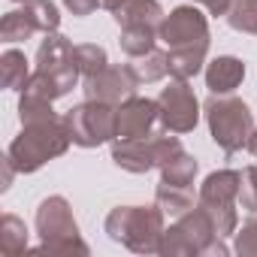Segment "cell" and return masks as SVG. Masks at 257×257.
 <instances>
[{
	"instance_id": "obj_34",
	"label": "cell",
	"mask_w": 257,
	"mask_h": 257,
	"mask_svg": "<svg viewBox=\"0 0 257 257\" xmlns=\"http://www.w3.org/2000/svg\"><path fill=\"white\" fill-rule=\"evenodd\" d=\"M13 4H28V0H13Z\"/></svg>"
},
{
	"instance_id": "obj_8",
	"label": "cell",
	"mask_w": 257,
	"mask_h": 257,
	"mask_svg": "<svg viewBox=\"0 0 257 257\" xmlns=\"http://www.w3.org/2000/svg\"><path fill=\"white\" fill-rule=\"evenodd\" d=\"M115 109L118 106L100 103V100H85V103L73 106L64 115L73 143L82 149H97V146L115 140Z\"/></svg>"
},
{
	"instance_id": "obj_28",
	"label": "cell",
	"mask_w": 257,
	"mask_h": 257,
	"mask_svg": "<svg viewBox=\"0 0 257 257\" xmlns=\"http://www.w3.org/2000/svg\"><path fill=\"white\" fill-rule=\"evenodd\" d=\"M236 203H239L245 212L257 215V167H245V170L239 173V194H236Z\"/></svg>"
},
{
	"instance_id": "obj_18",
	"label": "cell",
	"mask_w": 257,
	"mask_h": 257,
	"mask_svg": "<svg viewBox=\"0 0 257 257\" xmlns=\"http://www.w3.org/2000/svg\"><path fill=\"white\" fill-rule=\"evenodd\" d=\"M28 251V227L22 218L16 215H4L0 218V254L7 257H19Z\"/></svg>"
},
{
	"instance_id": "obj_27",
	"label": "cell",
	"mask_w": 257,
	"mask_h": 257,
	"mask_svg": "<svg viewBox=\"0 0 257 257\" xmlns=\"http://www.w3.org/2000/svg\"><path fill=\"white\" fill-rule=\"evenodd\" d=\"M19 118H22V124H40V121H52L58 115L52 112V100H40V97L22 94V100H19Z\"/></svg>"
},
{
	"instance_id": "obj_9",
	"label": "cell",
	"mask_w": 257,
	"mask_h": 257,
	"mask_svg": "<svg viewBox=\"0 0 257 257\" xmlns=\"http://www.w3.org/2000/svg\"><path fill=\"white\" fill-rule=\"evenodd\" d=\"M182 149L176 137H149V140H115L112 161L127 173H149L173 161Z\"/></svg>"
},
{
	"instance_id": "obj_6",
	"label": "cell",
	"mask_w": 257,
	"mask_h": 257,
	"mask_svg": "<svg viewBox=\"0 0 257 257\" xmlns=\"http://www.w3.org/2000/svg\"><path fill=\"white\" fill-rule=\"evenodd\" d=\"M215 239H221V236L215 233L212 218L206 215L203 206H194L191 212L176 218L173 227L164 230L161 254H167V257H209V248Z\"/></svg>"
},
{
	"instance_id": "obj_10",
	"label": "cell",
	"mask_w": 257,
	"mask_h": 257,
	"mask_svg": "<svg viewBox=\"0 0 257 257\" xmlns=\"http://www.w3.org/2000/svg\"><path fill=\"white\" fill-rule=\"evenodd\" d=\"M158 106H161V127H167L170 134H191L200 121V103L188 79H173L161 91Z\"/></svg>"
},
{
	"instance_id": "obj_31",
	"label": "cell",
	"mask_w": 257,
	"mask_h": 257,
	"mask_svg": "<svg viewBox=\"0 0 257 257\" xmlns=\"http://www.w3.org/2000/svg\"><path fill=\"white\" fill-rule=\"evenodd\" d=\"M194 4H203L212 16H227L230 7H233V0H194Z\"/></svg>"
},
{
	"instance_id": "obj_19",
	"label": "cell",
	"mask_w": 257,
	"mask_h": 257,
	"mask_svg": "<svg viewBox=\"0 0 257 257\" xmlns=\"http://www.w3.org/2000/svg\"><path fill=\"white\" fill-rule=\"evenodd\" d=\"M209 49H170V76L173 79H194L206 64Z\"/></svg>"
},
{
	"instance_id": "obj_21",
	"label": "cell",
	"mask_w": 257,
	"mask_h": 257,
	"mask_svg": "<svg viewBox=\"0 0 257 257\" xmlns=\"http://www.w3.org/2000/svg\"><path fill=\"white\" fill-rule=\"evenodd\" d=\"M37 31L34 19L28 16V10H13L4 16V22H0V40L4 43H22V40H31Z\"/></svg>"
},
{
	"instance_id": "obj_1",
	"label": "cell",
	"mask_w": 257,
	"mask_h": 257,
	"mask_svg": "<svg viewBox=\"0 0 257 257\" xmlns=\"http://www.w3.org/2000/svg\"><path fill=\"white\" fill-rule=\"evenodd\" d=\"M79 61H76V46L55 34H46V40L40 43L37 52V70L31 73L28 85L22 88V94L40 97V100H58L64 94H70L79 82Z\"/></svg>"
},
{
	"instance_id": "obj_20",
	"label": "cell",
	"mask_w": 257,
	"mask_h": 257,
	"mask_svg": "<svg viewBox=\"0 0 257 257\" xmlns=\"http://www.w3.org/2000/svg\"><path fill=\"white\" fill-rule=\"evenodd\" d=\"M197 161L188 155V152H179L173 161H167L161 167V182L167 185H182V188H194V179H197Z\"/></svg>"
},
{
	"instance_id": "obj_33",
	"label": "cell",
	"mask_w": 257,
	"mask_h": 257,
	"mask_svg": "<svg viewBox=\"0 0 257 257\" xmlns=\"http://www.w3.org/2000/svg\"><path fill=\"white\" fill-rule=\"evenodd\" d=\"M248 152L257 158V127H254V134H251V140H248Z\"/></svg>"
},
{
	"instance_id": "obj_30",
	"label": "cell",
	"mask_w": 257,
	"mask_h": 257,
	"mask_svg": "<svg viewBox=\"0 0 257 257\" xmlns=\"http://www.w3.org/2000/svg\"><path fill=\"white\" fill-rule=\"evenodd\" d=\"M64 7L73 13V16H91L97 7H103V0H64Z\"/></svg>"
},
{
	"instance_id": "obj_14",
	"label": "cell",
	"mask_w": 257,
	"mask_h": 257,
	"mask_svg": "<svg viewBox=\"0 0 257 257\" xmlns=\"http://www.w3.org/2000/svg\"><path fill=\"white\" fill-rule=\"evenodd\" d=\"M242 79H245V64L233 55L215 58L206 67V88L212 94H230L242 85Z\"/></svg>"
},
{
	"instance_id": "obj_22",
	"label": "cell",
	"mask_w": 257,
	"mask_h": 257,
	"mask_svg": "<svg viewBox=\"0 0 257 257\" xmlns=\"http://www.w3.org/2000/svg\"><path fill=\"white\" fill-rule=\"evenodd\" d=\"M161 37H158V31H152V28H121V52L124 55H131V58H143V55H149L152 49H155V43H158Z\"/></svg>"
},
{
	"instance_id": "obj_3",
	"label": "cell",
	"mask_w": 257,
	"mask_h": 257,
	"mask_svg": "<svg viewBox=\"0 0 257 257\" xmlns=\"http://www.w3.org/2000/svg\"><path fill=\"white\" fill-rule=\"evenodd\" d=\"M70 143H73V137L67 131V121L52 118V121H40V124H22V134L13 140L7 155L19 173H37L52 158H61L70 149Z\"/></svg>"
},
{
	"instance_id": "obj_24",
	"label": "cell",
	"mask_w": 257,
	"mask_h": 257,
	"mask_svg": "<svg viewBox=\"0 0 257 257\" xmlns=\"http://www.w3.org/2000/svg\"><path fill=\"white\" fill-rule=\"evenodd\" d=\"M227 25L239 34L257 37V0H233V7L227 13Z\"/></svg>"
},
{
	"instance_id": "obj_23",
	"label": "cell",
	"mask_w": 257,
	"mask_h": 257,
	"mask_svg": "<svg viewBox=\"0 0 257 257\" xmlns=\"http://www.w3.org/2000/svg\"><path fill=\"white\" fill-rule=\"evenodd\" d=\"M134 70H137L140 82H146V85H152V82H161V79L170 73V52L152 49L149 55H143V58H134Z\"/></svg>"
},
{
	"instance_id": "obj_26",
	"label": "cell",
	"mask_w": 257,
	"mask_h": 257,
	"mask_svg": "<svg viewBox=\"0 0 257 257\" xmlns=\"http://www.w3.org/2000/svg\"><path fill=\"white\" fill-rule=\"evenodd\" d=\"M25 10H28V16L34 19V25H37L40 34H55V31H58L61 16H58V7L52 4V0H28Z\"/></svg>"
},
{
	"instance_id": "obj_25",
	"label": "cell",
	"mask_w": 257,
	"mask_h": 257,
	"mask_svg": "<svg viewBox=\"0 0 257 257\" xmlns=\"http://www.w3.org/2000/svg\"><path fill=\"white\" fill-rule=\"evenodd\" d=\"M76 61H79V73H82V79H91V76H97L100 70H106V67H109L106 49H103V46H97V43L76 46Z\"/></svg>"
},
{
	"instance_id": "obj_16",
	"label": "cell",
	"mask_w": 257,
	"mask_h": 257,
	"mask_svg": "<svg viewBox=\"0 0 257 257\" xmlns=\"http://www.w3.org/2000/svg\"><path fill=\"white\" fill-rule=\"evenodd\" d=\"M155 203L164 209V215L182 218L185 212L194 209V188H182V185H167V182H161V185H158V194H155Z\"/></svg>"
},
{
	"instance_id": "obj_17",
	"label": "cell",
	"mask_w": 257,
	"mask_h": 257,
	"mask_svg": "<svg viewBox=\"0 0 257 257\" xmlns=\"http://www.w3.org/2000/svg\"><path fill=\"white\" fill-rule=\"evenodd\" d=\"M31 73H28V58L25 52L19 49H7L4 55H0V82H4V88L10 91H22L28 85Z\"/></svg>"
},
{
	"instance_id": "obj_29",
	"label": "cell",
	"mask_w": 257,
	"mask_h": 257,
	"mask_svg": "<svg viewBox=\"0 0 257 257\" xmlns=\"http://www.w3.org/2000/svg\"><path fill=\"white\" fill-rule=\"evenodd\" d=\"M233 251L239 257H257V218L245 221L242 230H236V245Z\"/></svg>"
},
{
	"instance_id": "obj_32",
	"label": "cell",
	"mask_w": 257,
	"mask_h": 257,
	"mask_svg": "<svg viewBox=\"0 0 257 257\" xmlns=\"http://www.w3.org/2000/svg\"><path fill=\"white\" fill-rule=\"evenodd\" d=\"M124 4H127V0H103V10H109V13H118Z\"/></svg>"
},
{
	"instance_id": "obj_7",
	"label": "cell",
	"mask_w": 257,
	"mask_h": 257,
	"mask_svg": "<svg viewBox=\"0 0 257 257\" xmlns=\"http://www.w3.org/2000/svg\"><path fill=\"white\" fill-rule=\"evenodd\" d=\"M236 194H239V173L236 170H218V173L206 176V182L200 185L197 206L206 209V215L212 218L215 233L221 239L230 236V233H236V224H239Z\"/></svg>"
},
{
	"instance_id": "obj_11",
	"label": "cell",
	"mask_w": 257,
	"mask_h": 257,
	"mask_svg": "<svg viewBox=\"0 0 257 257\" xmlns=\"http://www.w3.org/2000/svg\"><path fill=\"white\" fill-rule=\"evenodd\" d=\"M158 37L170 49H209V22L197 7H176L164 16Z\"/></svg>"
},
{
	"instance_id": "obj_4",
	"label": "cell",
	"mask_w": 257,
	"mask_h": 257,
	"mask_svg": "<svg viewBox=\"0 0 257 257\" xmlns=\"http://www.w3.org/2000/svg\"><path fill=\"white\" fill-rule=\"evenodd\" d=\"M206 121L215 146H221L227 155L248 149V140L254 134V115L239 97L212 94V100L206 103Z\"/></svg>"
},
{
	"instance_id": "obj_12",
	"label": "cell",
	"mask_w": 257,
	"mask_h": 257,
	"mask_svg": "<svg viewBox=\"0 0 257 257\" xmlns=\"http://www.w3.org/2000/svg\"><path fill=\"white\" fill-rule=\"evenodd\" d=\"M140 85L143 82H140L134 64H109L97 76L85 79V100H100V103L121 106L124 100L137 97Z\"/></svg>"
},
{
	"instance_id": "obj_5",
	"label": "cell",
	"mask_w": 257,
	"mask_h": 257,
	"mask_svg": "<svg viewBox=\"0 0 257 257\" xmlns=\"http://www.w3.org/2000/svg\"><path fill=\"white\" fill-rule=\"evenodd\" d=\"M37 233L43 239L40 254H88V245L79 236L73 209L64 197H49L37 209Z\"/></svg>"
},
{
	"instance_id": "obj_13",
	"label": "cell",
	"mask_w": 257,
	"mask_h": 257,
	"mask_svg": "<svg viewBox=\"0 0 257 257\" xmlns=\"http://www.w3.org/2000/svg\"><path fill=\"white\" fill-rule=\"evenodd\" d=\"M161 124V106L149 97H131L115 109V140H149Z\"/></svg>"
},
{
	"instance_id": "obj_2",
	"label": "cell",
	"mask_w": 257,
	"mask_h": 257,
	"mask_svg": "<svg viewBox=\"0 0 257 257\" xmlns=\"http://www.w3.org/2000/svg\"><path fill=\"white\" fill-rule=\"evenodd\" d=\"M164 209L155 206H118L106 215V233L112 242H121L137 254H161L164 239Z\"/></svg>"
},
{
	"instance_id": "obj_15",
	"label": "cell",
	"mask_w": 257,
	"mask_h": 257,
	"mask_svg": "<svg viewBox=\"0 0 257 257\" xmlns=\"http://www.w3.org/2000/svg\"><path fill=\"white\" fill-rule=\"evenodd\" d=\"M115 22L121 28H152L161 31L164 10L158 0H127V4L115 13Z\"/></svg>"
}]
</instances>
